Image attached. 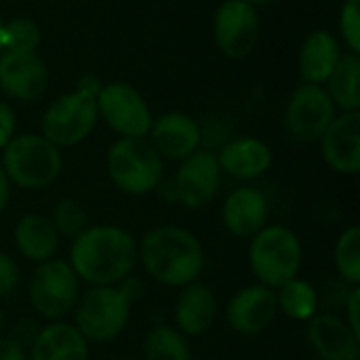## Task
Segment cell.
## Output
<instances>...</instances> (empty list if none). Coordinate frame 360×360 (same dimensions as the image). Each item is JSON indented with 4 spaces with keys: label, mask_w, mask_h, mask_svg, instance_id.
Segmentation results:
<instances>
[{
    "label": "cell",
    "mask_w": 360,
    "mask_h": 360,
    "mask_svg": "<svg viewBox=\"0 0 360 360\" xmlns=\"http://www.w3.org/2000/svg\"><path fill=\"white\" fill-rule=\"evenodd\" d=\"M68 264L91 287L118 285L137 266V238L120 226H89L72 240Z\"/></svg>",
    "instance_id": "1"
},
{
    "label": "cell",
    "mask_w": 360,
    "mask_h": 360,
    "mask_svg": "<svg viewBox=\"0 0 360 360\" xmlns=\"http://www.w3.org/2000/svg\"><path fill=\"white\" fill-rule=\"evenodd\" d=\"M137 262L156 283L181 289L200 278L207 255L196 234L184 226L165 224L148 230L137 240Z\"/></svg>",
    "instance_id": "2"
},
{
    "label": "cell",
    "mask_w": 360,
    "mask_h": 360,
    "mask_svg": "<svg viewBox=\"0 0 360 360\" xmlns=\"http://www.w3.org/2000/svg\"><path fill=\"white\" fill-rule=\"evenodd\" d=\"M141 287L135 278L118 285L89 287L74 306V327L89 344H105L116 340L129 325L131 308L139 300Z\"/></svg>",
    "instance_id": "3"
},
{
    "label": "cell",
    "mask_w": 360,
    "mask_h": 360,
    "mask_svg": "<svg viewBox=\"0 0 360 360\" xmlns=\"http://www.w3.org/2000/svg\"><path fill=\"white\" fill-rule=\"evenodd\" d=\"M0 167L11 186L23 190H42L61 175L63 156L61 150L40 133H23L15 135L2 148Z\"/></svg>",
    "instance_id": "4"
},
{
    "label": "cell",
    "mask_w": 360,
    "mask_h": 360,
    "mask_svg": "<svg viewBox=\"0 0 360 360\" xmlns=\"http://www.w3.org/2000/svg\"><path fill=\"white\" fill-rule=\"evenodd\" d=\"M249 240V268L259 285L278 289L300 274L304 247L289 226L266 224Z\"/></svg>",
    "instance_id": "5"
},
{
    "label": "cell",
    "mask_w": 360,
    "mask_h": 360,
    "mask_svg": "<svg viewBox=\"0 0 360 360\" xmlns=\"http://www.w3.org/2000/svg\"><path fill=\"white\" fill-rule=\"evenodd\" d=\"M112 184L129 196H146L162 181L165 165L148 139L118 137L105 154Z\"/></svg>",
    "instance_id": "6"
},
{
    "label": "cell",
    "mask_w": 360,
    "mask_h": 360,
    "mask_svg": "<svg viewBox=\"0 0 360 360\" xmlns=\"http://www.w3.org/2000/svg\"><path fill=\"white\" fill-rule=\"evenodd\" d=\"M97 120L99 114L95 97L72 89L46 105L40 118V135L59 150L72 148L82 143L93 133Z\"/></svg>",
    "instance_id": "7"
},
{
    "label": "cell",
    "mask_w": 360,
    "mask_h": 360,
    "mask_svg": "<svg viewBox=\"0 0 360 360\" xmlns=\"http://www.w3.org/2000/svg\"><path fill=\"white\" fill-rule=\"evenodd\" d=\"M30 304L34 312L46 321H61L68 316L80 295V281L68 259H49L36 266L30 278Z\"/></svg>",
    "instance_id": "8"
},
{
    "label": "cell",
    "mask_w": 360,
    "mask_h": 360,
    "mask_svg": "<svg viewBox=\"0 0 360 360\" xmlns=\"http://www.w3.org/2000/svg\"><path fill=\"white\" fill-rule=\"evenodd\" d=\"M99 118L118 135V137H135L146 139L152 127L154 114L141 95L131 82L112 80L103 82L101 91L95 97Z\"/></svg>",
    "instance_id": "9"
},
{
    "label": "cell",
    "mask_w": 360,
    "mask_h": 360,
    "mask_svg": "<svg viewBox=\"0 0 360 360\" xmlns=\"http://www.w3.org/2000/svg\"><path fill=\"white\" fill-rule=\"evenodd\" d=\"M338 116V108L331 101L323 84L302 82L285 105V133L297 143H316L327 127Z\"/></svg>",
    "instance_id": "10"
},
{
    "label": "cell",
    "mask_w": 360,
    "mask_h": 360,
    "mask_svg": "<svg viewBox=\"0 0 360 360\" xmlns=\"http://www.w3.org/2000/svg\"><path fill=\"white\" fill-rule=\"evenodd\" d=\"M257 8L245 0H224L213 13V40L228 59H245L259 42Z\"/></svg>",
    "instance_id": "11"
},
{
    "label": "cell",
    "mask_w": 360,
    "mask_h": 360,
    "mask_svg": "<svg viewBox=\"0 0 360 360\" xmlns=\"http://www.w3.org/2000/svg\"><path fill=\"white\" fill-rule=\"evenodd\" d=\"M221 175L217 156L209 150H196L188 158L179 160L177 173L171 179L175 202L192 211L202 209L217 196Z\"/></svg>",
    "instance_id": "12"
},
{
    "label": "cell",
    "mask_w": 360,
    "mask_h": 360,
    "mask_svg": "<svg viewBox=\"0 0 360 360\" xmlns=\"http://www.w3.org/2000/svg\"><path fill=\"white\" fill-rule=\"evenodd\" d=\"M278 306L274 289L266 285H249L232 295L226 308V321L240 335H259L276 321Z\"/></svg>",
    "instance_id": "13"
},
{
    "label": "cell",
    "mask_w": 360,
    "mask_h": 360,
    "mask_svg": "<svg viewBox=\"0 0 360 360\" xmlns=\"http://www.w3.org/2000/svg\"><path fill=\"white\" fill-rule=\"evenodd\" d=\"M146 139L162 160L167 158L179 162L190 154H194L196 150H200L202 129L190 114L173 110L152 120Z\"/></svg>",
    "instance_id": "14"
},
{
    "label": "cell",
    "mask_w": 360,
    "mask_h": 360,
    "mask_svg": "<svg viewBox=\"0 0 360 360\" xmlns=\"http://www.w3.org/2000/svg\"><path fill=\"white\" fill-rule=\"evenodd\" d=\"M319 143L321 156L331 171L356 175L360 171V110L338 112Z\"/></svg>",
    "instance_id": "15"
},
{
    "label": "cell",
    "mask_w": 360,
    "mask_h": 360,
    "mask_svg": "<svg viewBox=\"0 0 360 360\" xmlns=\"http://www.w3.org/2000/svg\"><path fill=\"white\" fill-rule=\"evenodd\" d=\"M49 84V70L38 53L0 55V91L17 101H36Z\"/></svg>",
    "instance_id": "16"
},
{
    "label": "cell",
    "mask_w": 360,
    "mask_h": 360,
    "mask_svg": "<svg viewBox=\"0 0 360 360\" xmlns=\"http://www.w3.org/2000/svg\"><path fill=\"white\" fill-rule=\"evenodd\" d=\"M306 340L321 360H360V338L338 314L316 312L308 321Z\"/></svg>",
    "instance_id": "17"
},
{
    "label": "cell",
    "mask_w": 360,
    "mask_h": 360,
    "mask_svg": "<svg viewBox=\"0 0 360 360\" xmlns=\"http://www.w3.org/2000/svg\"><path fill=\"white\" fill-rule=\"evenodd\" d=\"M270 215L268 196L255 186L234 188L221 205V224L236 238L255 236Z\"/></svg>",
    "instance_id": "18"
},
{
    "label": "cell",
    "mask_w": 360,
    "mask_h": 360,
    "mask_svg": "<svg viewBox=\"0 0 360 360\" xmlns=\"http://www.w3.org/2000/svg\"><path fill=\"white\" fill-rule=\"evenodd\" d=\"M215 156L221 173L240 181H251L262 177L264 173L270 171L274 162L272 148L264 139L253 135L232 137L219 148Z\"/></svg>",
    "instance_id": "19"
},
{
    "label": "cell",
    "mask_w": 360,
    "mask_h": 360,
    "mask_svg": "<svg viewBox=\"0 0 360 360\" xmlns=\"http://www.w3.org/2000/svg\"><path fill=\"white\" fill-rule=\"evenodd\" d=\"M215 316H217V297L209 285L196 281L181 287L173 306L175 329L179 333L188 338H198L211 329Z\"/></svg>",
    "instance_id": "20"
},
{
    "label": "cell",
    "mask_w": 360,
    "mask_h": 360,
    "mask_svg": "<svg viewBox=\"0 0 360 360\" xmlns=\"http://www.w3.org/2000/svg\"><path fill=\"white\" fill-rule=\"evenodd\" d=\"M346 51H342V42L327 30H312L300 44L297 68L304 82L325 84L338 61Z\"/></svg>",
    "instance_id": "21"
},
{
    "label": "cell",
    "mask_w": 360,
    "mask_h": 360,
    "mask_svg": "<svg viewBox=\"0 0 360 360\" xmlns=\"http://www.w3.org/2000/svg\"><path fill=\"white\" fill-rule=\"evenodd\" d=\"M30 360H89V342L74 325L53 321L34 335Z\"/></svg>",
    "instance_id": "22"
},
{
    "label": "cell",
    "mask_w": 360,
    "mask_h": 360,
    "mask_svg": "<svg viewBox=\"0 0 360 360\" xmlns=\"http://www.w3.org/2000/svg\"><path fill=\"white\" fill-rule=\"evenodd\" d=\"M13 240L17 251L32 264L53 259L59 249V234L51 217L40 213L23 215L13 230Z\"/></svg>",
    "instance_id": "23"
},
{
    "label": "cell",
    "mask_w": 360,
    "mask_h": 360,
    "mask_svg": "<svg viewBox=\"0 0 360 360\" xmlns=\"http://www.w3.org/2000/svg\"><path fill=\"white\" fill-rule=\"evenodd\" d=\"M323 86L340 112L360 110V55L346 51Z\"/></svg>",
    "instance_id": "24"
},
{
    "label": "cell",
    "mask_w": 360,
    "mask_h": 360,
    "mask_svg": "<svg viewBox=\"0 0 360 360\" xmlns=\"http://www.w3.org/2000/svg\"><path fill=\"white\" fill-rule=\"evenodd\" d=\"M276 293V306L278 312H283L285 316L297 321V323H308L316 312H319V291L314 289V285H310L304 278H291L287 283H283L278 289H274Z\"/></svg>",
    "instance_id": "25"
},
{
    "label": "cell",
    "mask_w": 360,
    "mask_h": 360,
    "mask_svg": "<svg viewBox=\"0 0 360 360\" xmlns=\"http://www.w3.org/2000/svg\"><path fill=\"white\" fill-rule=\"evenodd\" d=\"M146 360H192V350L184 333L171 325H156L143 342Z\"/></svg>",
    "instance_id": "26"
},
{
    "label": "cell",
    "mask_w": 360,
    "mask_h": 360,
    "mask_svg": "<svg viewBox=\"0 0 360 360\" xmlns=\"http://www.w3.org/2000/svg\"><path fill=\"white\" fill-rule=\"evenodd\" d=\"M333 262L340 278L354 287L360 285V228L350 226L346 228L335 243L333 249Z\"/></svg>",
    "instance_id": "27"
},
{
    "label": "cell",
    "mask_w": 360,
    "mask_h": 360,
    "mask_svg": "<svg viewBox=\"0 0 360 360\" xmlns=\"http://www.w3.org/2000/svg\"><path fill=\"white\" fill-rule=\"evenodd\" d=\"M42 42L40 25L27 17H13L2 25V44L8 53H36ZM2 51V53H4Z\"/></svg>",
    "instance_id": "28"
},
{
    "label": "cell",
    "mask_w": 360,
    "mask_h": 360,
    "mask_svg": "<svg viewBox=\"0 0 360 360\" xmlns=\"http://www.w3.org/2000/svg\"><path fill=\"white\" fill-rule=\"evenodd\" d=\"M51 221L59 234V238H68L70 243L74 238H78L89 226V213L86 209L76 200V198H61L55 202L53 213H51Z\"/></svg>",
    "instance_id": "29"
},
{
    "label": "cell",
    "mask_w": 360,
    "mask_h": 360,
    "mask_svg": "<svg viewBox=\"0 0 360 360\" xmlns=\"http://www.w3.org/2000/svg\"><path fill=\"white\" fill-rule=\"evenodd\" d=\"M338 25L348 53L360 55V0H344Z\"/></svg>",
    "instance_id": "30"
},
{
    "label": "cell",
    "mask_w": 360,
    "mask_h": 360,
    "mask_svg": "<svg viewBox=\"0 0 360 360\" xmlns=\"http://www.w3.org/2000/svg\"><path fill=\"white\" fill-rule=\"evenodd\" d=\"M19 285V268L17 262L0 251V297H8Z\"/></svg>",
    "instance_id": "31"
},
{
    "label": "cell",
    "mask_w": 360,
    "mask_h": 360,
    "mask_svg": "<svg viewBox=\"0 0 360 360\" xmlns=\"http://www.w3.org/2000/svg\"><path fill=\"white\" fill-rule=\"evenodd\" d=\"M344 310H346V325L360 338V285H354L348 289L344 297Z\"/></svg>",
    "instance_id": "32"
},
{
    "label": "cell",
    "mask_w": 360,
    "mask_h": 360,
    "mask_svg": "<svg viewBox=\"0 0 360 360\" xmlns=\"http://www.w3.org/2000/svg\"><path fill=\"white\" fill-rule=\"evenodd\" d=\"M15 129H17V118L13 108L0 99V150L15 137Z\"/></svg>",
    "instance_id": "33"
},
{
    "label": "cell",
    "mask_w": 360,
    "mask_h": 360,
    "mask_svg": "<svg viewBox=\"0 0 360 360\" xmlns=\"http://www.w3.org/2000/svg\"><path fill=\"white\" fill-rule=\"evenodd\" d=\"M0 360H30L23 344L15 338H0Z\"/></svg>",
    "instance_id": "34"
},
{
    "label": "cell",
    "mask_w": 360,
    "mask_h": 360,
    "mask_svg": "<svg viewBox=\"0 0 360 360\" xmlns=\"http://www.w3.org/2000/svg\"><path fill=\"white\" fill-rule=\"evenodd\" d=\"M101 86H103V80H101V78H97L95 74H84V76L78 78V82H76L74 89H78V91H82V93H89V95H93V97H97V93L101 91Z\"/></svg>",
    "instance_id": "35"
},
{
    "label": "cell",
    "mask_w": 360,
    "mask_h": 360,
    "mask_svg": "<svg viewBox=\"0 0 360 360\" xmlns=\"http://www.w3.org/2000/svg\"><path fill=\"white\" fill-rule=\"evenodd\" d=\"M8 200H11V181H8V177L4 175L2 167H0V215L6 211Z\"/></svg>",
    "instance_id": "36"
},
{
    "label": "cell",
    "mask_w": 360,
    "mask_h": 360,
    "mask_svg": "<svg viewBox=\"0 0 360 360\" xmlns=\"http://www.w3.org/2000/svg\"><path fill=\"white\" fill-rule=\"evenodd\" d=\"M245 2H249V4H253V6L257 8V6H266V4H272V2H276V0H245Z\"/></svg>",
    "instance_id": "37"
},
{
    "label": "cell",
    "mask_w": 360,
    "mask_h": 360,
    "mask_svg": "<svg viewBox=\"0 0 360 360\" xmlns=\"http://www.w3.org/2000/svg\"><path fill=\"white\" fill-rule=\"evenodd\" d=\"M2 25H4V21L0 19V55H2V51H4V44H2Z\"/></svg>",
    "instance_id": "38"
},
{
    "label": "cell",
    "mask_w": 360,
    "mask_h": 360,
    "mask_svg": "<svg viewBox=\"0 0 360 360\" xmlns=\"http://www.w3.org/2000/svg\"><path fill=\"white\" fill-rule=\"evenodd\" d=\"M2 327H4V314H2V310H0V331H2Z\"/></svg>",
    "instance_id": "39"
}]
</instances>
